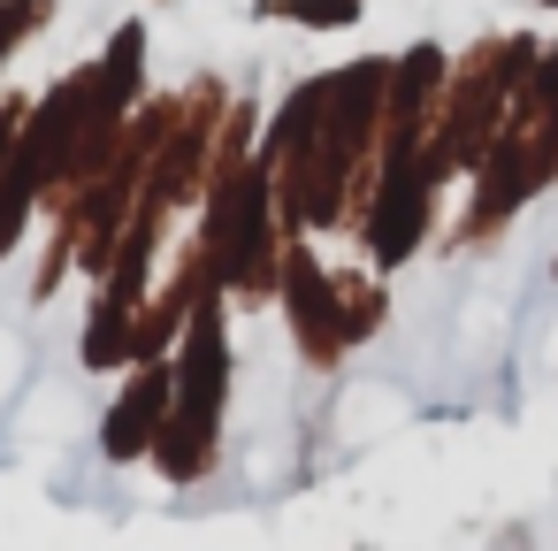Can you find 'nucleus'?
<instances>
[{"label":"nucleus","instance_id":"1","mask_svg":"<svg viewBox=\"0 0 558 551\" xmlns=\"http://www.w3.org/2000/svg\"><path fill=\"white\" fill-rule=\"evenodd\" d=\"M268 16H291L306 32H344L360 24V0H268Z\"/></svg>","mask_w":558,"mask_h":551},{"label":"nucleus","instance_id":"2","mask_svg":"<svg viewBox=\"0 0 558 551\" xmlns=\"http://www.w3.org/2000/svg\"><path fill=\"white\" fill-rule=\"evenodd\" d=\"M154 398H161V383H146V391H131V406L116 414V436H108L116 452H138V444H146V414H154Z\"/></svg>","mask_w":558,"mask_h":551},{"label":"nucleus","instance_id":"3","mask_svg":"<svg viewBox=\"0 0 558 551\" xmlns=\"http://www.w3.org/2000/svg\"><path fill=\"white\" fill-rule=\"evenodd\" d=\"M16 146V116H0V154H9Z\"/></svg>","mask_w":558,"mask_h":551},{"label":"nucleus","instance_id":"4","mask_svg":"<svg viewBox=\"0 0 558 551\" xmlns=\"http://www.w3.org/2000/svg\"><path fill=\"white\" fill-rule=\"evenodd\" d=\"M535 9H558V0H535Z\"/></svg>","mask_w":558,"mask_h":551}]
</instances>
